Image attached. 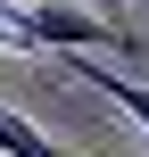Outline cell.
Returning <instances> with one entry per match:
<instances>
[{"label": "cell", "mask_w": 149, "mask_h": 157, "mask_svg": "<svg viewBox=\"0 0 149 157\" xmlns=\"http://www.w3.org/2000/svg\"><path fill=\"white\" fill-rule=\"evenodd\" d=\"M108 41H124L133 50V33L124 25H108V17H75V8H58V0H0V50L8 58H50V50H108Z\"/></svg>", "instance_id": "cell-1"}, {"label": "cell", "mask_w": 149, "mask_h": 157, "mask_svg": "<svg viewBox=\"0 0 149 157\" xmlns=\"http://www.w3.org/2000/svg\"><path fill=\"white\" fill-rule=\"evenodd\" d=\"M75 83H91L108 108H124V116L149 132V83H124V75H108V66H75Z\"/></svg>", "instance_id": "cell-2"}, {"label": "cell", "mask_w": 149, "mask_h": 157, "mask_svg": "<svg viewBox=\"0 0 149 157\" xmlns=\"http://www.w3.org/2000/svg\"><path fill=\"white\" fill-rule=\"evenodd\" d=\"M0 157H83V149H58L33 116H17V108H0Z\"/></svg>", "instance_id": "cell-3"}, {"label": "cell", "mask_w": 149, "mask_h": 157, "mask_svg": "<svg viewBox=\"0 0 149 157\" xmlns=\"http://www.w3.org/2000/svg\"><path fill=\"white\" fill-rule=\"evenodd\" d=\"M108 8H149V0H108Z\"/></svg>", "instance_id": "cell-4"}]
</instances>
